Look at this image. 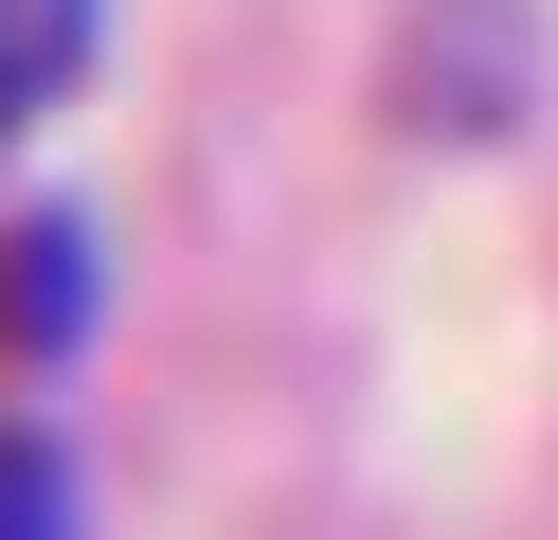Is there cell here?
I'll list each match as a JSON object with an SVG mask.
<instances>
[{"label": "cell", "instance_id": "6da1fadb", "mask_svg": "<svg viewBox=\"0 0 558 540\" xmlns=\"http://www.w3.org/2000/svg\"><path fill=\"white\" fill-rule=\"evenodd\" d=\"M90 216H19L0 235V360H73L90 343Z\"/></svg>", "mask_w": 558, "mask_h": 540}, {"label": "cell", "instance_id": "7a4b0ae2", "mask_svg": "<svg viewBox=\"0 0 558 540\" xmlns=\"http://www.w3.org/2000/svg\"><path fill=\"white\" fill-rule=\"evenodd\" d=\"M90 36H109V0H0V163H19L37 108L90 72Z\"/></svg>", "mask_w": 558, "mask_h": 540}, {"label": "cell", "instance_id": "3957f363", "mask_svg": "<svg viewBox=\"0 0 558 540\" xmlns=\"http://www.w3.org/2000/svg\"><path fill=\"white\" fill-rule=\"evenodd\" d=\"M0 540H90V487L54 451V415H0Z\"/></svg>", "mask_w": 558, "mask_h": 540}]
</instances>
